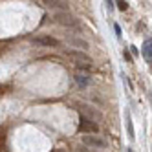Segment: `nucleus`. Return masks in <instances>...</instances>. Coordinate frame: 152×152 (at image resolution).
<instances>
[{
	"label": "nucleus",
	"mask_w": 152,
	"mask_h": 152,
	"mask_svg": "<svg viewBox=\"0 0 152 152\" xmlns=\"http://www.w3.org/2000/svg\"><path fill=\"white\" fill-rule=\"evenodd\" d=\"M68 57L73 59V62L79 66V70H86V72H90L92 70V57L90 55H86L84 51H77V50H68Z\"/></svg>",
	"instance_id": "nucleus-1"
},
{
	"label": "nucleus",
	"mask_w": 152,
	"mask_h": 152,
	"mask_svg": "<svg viewBox=\"0 0 152 152\" xmlns=\"http://www.w3.org/2000/svg\"><path fill=\"white\" fill-rule=\"evenodd\" d=\"M83 143L86 147H92V148H106L108 147V141L99 137V136H94V134H84L83 136Z\"/></svg>",
	"instance_id": "nucleus-2"
},
{
	"label": "nucleus",
	"mask_w": 152,
	"mask_h": 152,
	"mask_svg": "<svg viewBox=\"0 0 152 152\" xmlns=\"http://www.w3.org/2000/svg\"><path fill=\"white\" fill-rule=\"evenodd\" d=\"M79 132H83V134H95V132H99V126H97V123H94V119L83 115L81 123H79Z\"/></svg>",
	"instance_id": "nucleus-3"
},
{
	"label": "nucleus",
	"mask_w": 152,
	"mask_h": 152,
	"mask_svg": "<svg viewBox=\"0 0 152 152\" xmlns=\"http://www.w3.org/2000/svg\"><path fill=\"white\" fill-rule=\"evenodd\" d=\"M55 18H57V22H59V24H64V26H77V20H75L70 13H66V11L57 13Z\"/></svg>",
	"instance_id": "nucleus-4"
},
{
	"label": "nucleus",
	"mask_w": 152,
	"mask_h": 152,
	"mask_svg": "<svg viewBox=\"0 0 152 152\" xmlns=\"http://www.w3.org/2000/svg\"><path fill=\"white\" fill-rule=\"evenodd\" d=\"M143 57L152 62V39H147L143 42Z\"/></svg>",
	"instance_id": "nucleus-5"
},
{
	"label": "nucleus",
	"mask_w": 152,
	"mask_h": 152,
	"mask_svg": "<svg viewBox=\"0 0 152 152\" xmlns=\"http://www.w3.org/2000/svg\"><path fill=\"white\" fill-rule=\"evenodd\" d=\"M35 42L37 44H42V46H57L59 44V42L51 37H35Z\"/></svg>",
	"instance_id": "nucleus-6"
},
{
	"label": "nucleus",
	"mask_w": 152,
	"mask_h": 152,
	"mask_svg": "<svg viewBox=\"0 0 152 152\" xmlns=\"http://www.w3.org/2000/svg\"><path fill=\"white\" fill-rule=\"evenodd\" d=\"M75 81H77V84H81V86H88V83H90V77H88V73L77 72V73H75Z\"/></svg>",
	"instance_id": "nucleus-7"
},
{
	"label": "nucleus",
	"mask_w": 152,
	"mask_h": 152,
	"mask_svg": "<svg viewBox=\"0 0 152 152\" xmlns=\"http://www.w3.org/2000/svg\"><path fill=\"white\" fill-rule=\"evenodd\" d=\"M125 119H126V132H128V137L134 141V125H132V117H130V112H126V115H125Z\"/></svg>",
	"instance_id": "nucleus-8"
},
{
	"label": "nucleus",
	"mask_w": 152,
	"mask_h": 152,
	"mask_svg": "<svg viewBox=\"0 0 152 152\" xmlns=\"http://www.w3.org/2000/svg\"><path fill=\"white\" fill-rule=\"evenodd\" d=\"M79 106H81V112H83V114L92 115V119H94V115H95L97 119H101V114H99V112H95L94 108H84V104H79ZM79 106H77V108H79Z\"/></svg>",
	"instance_id": "nucleus-9"
},
{
	"label": "nucleus",
	"mask_w": 152,
	"mask_h": 152,
	"mask_svg": "<svg viewBox=\"0 0 152 152\" xmlns=\"http://www.w3.org/2000/svg\"><path fill=\"white\" fill-rule=\"evenodd\" d=\"M50 7H61L62 11H66L68 9V6H66V2H57V0H50V2H46Z\"/></svg>",
	"instance_id": "nucleus-10"
},
{
	"label": "nucleus",
	"mask_w": 152,
	"mask_h": 152,
	"mask_svg": "<svg viewBox=\"0 0 152 152\" xmlns=\"http://www.w3.org/2000/svg\"><path fill=\"white\" fill-rule=\"evenodd\" d=\"M72 42L75 46H83V48H88V42H84L83 39H72Z\"/></svg>",
	"instance_id": "nucleus-11"
},
{
	"label": "nucleus",
	"mask_w": 152,
	"mask_h": 152,
	"mask_svg": "<svg viewBox=\"0 0 152 152\" xmlns=\"http://www.w3.org/2000/svg\"><path fill=\"white\" fill-rule=\"evenodd\" d=\"M115 4H117V7L121 9V11H125V9H128V2H123V0H121V2H115Z\"/></svg>",
	"instance_id": "nucleus-12"
},
{
	"label": "nucleus",
	"mask_w": 152,
	"mask_h": 152,
	"mask_svg": "<svg viewBox=\"0 0 152 152\" xmlns=\"http://www.w3.org/2000/svg\"><path fill=\"white\" fill-rule=\"evenodd\" d=\"M114 29H115V35L121 37V28H119V24H114Z\"/></svg>",
	"instance_id": "nucleus-13"
},
{
	"label": "nucleus",
	"mask_w": 152,
	"mask_h": 152,
	"mask_svg": "<svg viewBox=\"0 0 152 152\" xmlns=\"http://www.w3.org/2000/svg\"><path fill=\"white\" fill-rule=\"evenodd\" d=\"M125 59H126L128 62H132V57H130V53H128V51H125Z\"/></svg>",
	"instance_id": "nucleus-14"
},
{
	"label": "nucleus",
	"mask_w": 152,
	"mask_h": 152,
	"mask_svg": "<svg viewBox=\"0 0 152 152\" xmlns=\"http://www.w3.org/2000/svg\"><path fill=\"white\" fill-rule=\"evenodd\" d=\"M130 51H132L134 55H137V48H136V46H130Z\"/></svg>",
	"instance_id": "nucleus-15"
},
{
	"label": "nucleus",
	"mask_w": 152,
	"mask_h": 152,
	"mask_svg": "<svg viewBox=\"0 0 152 152\" xmlns=\"http://www.w3.org/2000/svg\"><path fill=\"white\" fill-rule=\"evenodd\" d=\"M150 70H152V62H150Z\"/></svg>",
	"instance_id": "nucleus-16"
},
{
	"label": "nucleus",
	"mask_w": 152,
	"mask_h": 152,
	"mask_svg": "<svg viewBox=\"0 0 152 152\" xmlns=\"http://www.w3.org/2000/svg\"><path fill=\"white\" fill-rule=\"evenodd\" d=\"M150 103H152V95H150Z\"/></svg>",
	"instance_id": "nucleus-17"
}]
</instances>
